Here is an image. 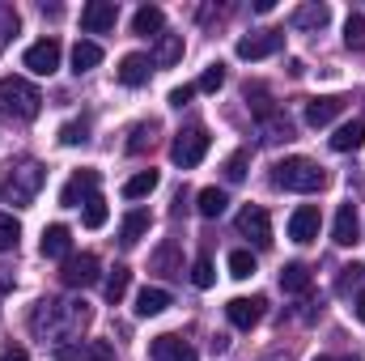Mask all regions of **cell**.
<instances>
[{"label": "cell", "instance_id": "484cf974", "mask_svg": "<svg viewBox=\"0 0 365 361\" xmlns=\"http://www.w3.org/2000/svg\"><path fill=\"white\" fill-rule=\"evenodd\" d=\"M225 204H230V200H225V191H221V187H204V191L195 195L200 217H221V213H225Z\"/></svg>", "mask_w": 365, "mask_h": 361}, {"label": "cell", "instance_id": "5bb4252c", "mask_svg": "<svg viewBox=\"0 0 365 361\" xmlns=\"http://www.w3.org/2000/svg\"><path fill=\"white\" fill-rule=\"evenodd\" d=\"M149 73H153V60L149 56H123L119 60V68H115V77H119V86H128V90H140L145 81H149Z\"/></svg>", "mask_w": 365, "mask_h": 361}, {"label": "cell", "instance_id": "836d02e7", "mask_svg": "<svg viewBox=\"0 0 365 361\" xmlns=\"http://www.w3.org/2000/svg\"><path fill=\"white\" fill-rule=\"evenodd\" d=\"M212 280H217L212 260H208V255H200V260L191 264V285H195V289H212Z\"/></svg>", "mask_w": 365, "mask_h": 361}, {"label": "cell", "instance_id": "8992f818", "mask_svg": "<svg viewBox=\"0 0 365 361\" xmlns=\"http://www.w3.org/2000/svg\"><path fill=\"white\" fill-rule=\"evenodd\" d=\"M21 64L34 73V77H51L56 68H60V39H38V43H30L26 47V56H21Z\"/></svg>", "mask_w": 365, "mask_h": 361}, {"label": "cell", "instance_id": "74e56055", "mask_svg": "<svg viewBox=\"0 0 365 361\" xmlns=\"http://www.w3.org/2000/svg\"><path fill=\"white\" fill-rule=\"evenodd\" d=\"M225 179H230V183H242V179H247V153H242V149L225 162Z\"/></svg>", "mask_w": 365, "mask_h": 361}, {"label": "cell", "instance_id": "ffe728a7", "mask_svg": "<svg viewBox=\"0 0 365 361\" xmlns=\"http://www.w3.org/2000/svg\"><path fill=\"white\" fill-rule=\"evenodd\" d=\"M361 145H365V119H353V123L336 128V136H331V149H336V153H353V149H361Z\"/></svg>", "mask_w": 365, "mask_h": 361}, {"label": "cell", "instance_id": "6da1fadb", "mask_svg": "<svg viewBox=\"0 0 365 361\" xmlns=\"http://www.w3.org/2000/svg\"><path fill=\"white\" fill-rule=\"evenodd\" d=\"M272 187H280V191H323L327 171L310 158H284L272 166Z\"/></svg>", "mask_w": 365, "mask_h": 361}, {"label": "cell", "instance_id": "f546056e", "mask_svg": "<svg viewBox=\"0 0 365 361\" xmlns=\"http://www.w3.org/2000/svg\"><path fill=\"white\" fill-rule=\"evenodd\" d=\"M86 141H90V123H86V119H73V123L60 128V145L73 149V145H86Z\"/></svg>", "mask_w": 365, "mask_h": 361}, {"label": "cell", "instance_id": "7c38bea8", "mask_svg": "<svg viewBox=\"0 0 365 361\" xmlns=\"http://www.w3.org/2000/svg\"><path fill=\"white\" fill-rule=\"evenodd\" d=\"M319 230H323V217H319V208H314V204L293 208V217H289V238H293V243H314V238H319Z\"/></svg>", "mask_w": 365, "mask_h": 361}, {"label": "cell", "instance_id": "ab89813d", "mask_svg": "<svg viewBox=\"0 0 365 361\" xmlns=\"http://www.w3.org/2000/svg\"><path fill=\"white\" fill-rule=\"evenodd\" d=\"M357 280H361V264H349V268H340V280H336V289L344 293V289H349V285H357Z\"/></svg>", "mask_w": 365, "mask_h": 361}, {"label": "cell", "instance_id": "4dcf8cb0", "mask_svg": "<svg viewBox=\"0 0 365 361\" xmlns=\"http://www.w3.org/2000/svg\"><path fill=\"white\" fill-rule=\"evenodd\" d=\"M230 276H234V280H251V276H255V255H251V251H234V255H230Z\"/></svg>", "mask_w": 365, "mask_h": 361}, {"label": "cell", "instance_id": "44dd1931", "mask_svg": "<svg viewBox=\"0 0 365 361\" xmlns=\"http://www.w3.org/2000/svg\"><path fill=\"white\" fill-rule=\"evenodd\" d=\"M166 306H170V293H166V289H158V285L136 293V315H140V319H153V315H162Z\"/></svg>", "mask_w": 365, "mask_h": 361}, {"label": "cell", "instance_id": "ee69618b", "mask_svg": "<svg viewBox=\"0 0 365 361\" xmlns=\"http://www.w3.org/2000/svg\"><path fill=\"white\" fill-rule=\"evenodd\" d=\"M353 306H357V319H361V323H365V289H361V293H357V302H353Z\"/></svg>", "mask_w": 365, "mask_h": 361}, {"label": "cell", "instance_id": "7a4b0ae2", "mask_svg": "<svg viewBox=\"0 0 365 361\" xmlns=\"http://www.w3.org/2000/svg\"><path fill=\"white\" fill-rule=\"evenodd\" d=\"M38 106H43V93L34 90L26 77H4V81H0V115L26 123V119L38 115Z\"/></svg>", "mask_w": 365, "mask_h": 361}, {"label": "cell", "instance_id": "2e32d148", "mask_svg": "<svg viewBox=\"0 0 365 361\" xmlns=\"http://www.w3.org/2000/svg\"><path fill=\"white\" fill-rule=\"evenodd\" d=\"M357 234H361L357 204H340V213H336V225H331V243H340V247H353V243H357Z\"/></svg>", "mask_w": 365, "mask_h": 361}, {"label": "cell", "instance_id": "7bdbcfd3", "mask_svg": "<svg viewBox=\"0 0 365 361\" xmlns=\"http://www.w3.org/2000/svg\"><path fill=\"white\" fill-rule=\"evenodd\" d=\"M13 280H17L13 268H4V264H0V293H9V289H13Z\"/></svg>", "mask_w": 365, "mask_h": 361}, {"label": "cell", "instance_id": "e575fe53", "mask_svg": "<svg viewBox=\"0 0 365 361\" xmlns=\"http://www.w3.org/2000/svg\"><path fill=\"white\" fill-rule=\"evenodd\" d=\"M153 132H158V123H136L132 128V141H128V153H145L153 145Z\"/></svg>", "mask_w": 365, "mask_h": 361}, {"label": "cell", "instance_id": "ac0fdd59", "mask_svg": "<svg viewBox=\"0 0 365 361\" xmlns=\"http://www.w3.org/2000/svg\"><path fill=\"white\" fill-rule=\"evenodd\" d=\"M73 251V230L68 225H47L43 230V255L47 260H68Z\"/></svg>", "mask_w": 365, "mask_h": 361}, {"label": "cell", "instance_id": "d590c367", "mask_svg": "<svg viewBox=\"0 0 365 361\" xmlns=\"http://www.w3.org/2000/svg\"><path fill=\"white\" fill-rule=\"evenodd\" d=\"M77 361H115V349H110V340H90L77 353Z\"/></svg>", "mask_w": 365, "mask_h": 361}, {"label": "cell", "instance_id": "5b68a950", "mask_svg": "<svg viewBox=\"0 0 365 361\" xmlns=\"http://www.w3.org/2000/svg\"><path fill=\"white\" fill-rule=\"evenodd\" d=\"M238 234H242V238H251V247L268 251V247H272V221H268V208L247 204V208L238 213Z\"/></svg>", "mask_w": 365, "mask_h": 361}, {"label": "cell", "instance_id": "d6a6232c", "mask_svg": "<svg viewBox=\"0 0 365 361\" xmlns=\"http://www.w3.org/2000/svg\"><path fill=\"white\" fill-rule=\"evenodd\" d=\"M81 221H86V230H102V225H106V200H102V195L86 200V213H81Z\"/></svg>", "mask_w": 365, "mask_h": 361}, {"label": "cell", "instance_id": "ba28073f", "mask_svg": "<svg viewBox=\"0 0 365 361\" xmlns=\"http://www.w3.org/2000/svg\"><path fill=\"white\" fill-rule=\"evenodd\" d=\"M93 195H98V171H93V166H81L73 179L60 187V204H64V208H81Z\"/></svg>", "mask_w": 365, "mask_h": 361}, {"label": "cell", "instance_id": "f6af8a7d", "mask_svg": "<svg viewBox=\"0 0 365 361\" xmlns=\"http://www.w3.org/2000/svg\"><path fill=\"white\" fill-rule=\"evenodd\" d=\"M319 361H331V357H319Z\"/></svg>", "mask_w": 365, "mask_h": 361}, {"label": "cell", "instance_id": "d4e9b609", "mask_svg": "<svg viewBox=\"0 0 365 361\" xmlns=\"http://www.w3.org/2000/svg\"><path fill=\"white\" fill-rule=\"evenodd\" d=\"M327 17H331V13H327V4H306V9H297V13H293V26H297V30H323V26H327Z\"/></svg>", "mask_w": 365, "mask_h": 361}, {"label": "cell", "instance_id": "8d00e7d4", "mask_svg": "<svg viewBox=\"0 0 365 361\" xmlns=\"http://www.w3.org/2000/svg\"><path fill=\"white\" fill-rule=\"evenodd\" d=\"M182 56V34H162V47H158V60L162 64H175Z\"/></svg>", "mask_w": 365, "mask_h": 361}, {"label": "cell", "instance_id": "83f0119b", "mask_svg": "<svg viewBox=\"0 0 365 361\" xmlns=\"http://www.w3.org/2000/svg\"><path fill=\"white\" fill-rule=\"evenodd\" d=\"M344 47H349V51H365V17L361 13H353V17L344 21Z\"/></svg>", "mask_w": 365, "mask_h": 361}, {"label": "cell", "instance_id": "4fadbf2b", "mask_svg": "<svg viewBox=\"0 0 365 361\" xmlns=\"http://www.w3.org/2000/svg\"><path fill=\"white\" fill-rule=\"evenodd\" d=\"M60 280L68 285V289H86L98 280V260L93 255H68L64 260V268H60Z\"/></svg>", "mask_w": 365, "mask_h": 361}, {"label": "cell", "instance_id": "3957f363", "mask_svg": "<svg viewBox=\"0 0 365 361\" xmlns=\"http://www.w3.org/2000/svg\"><path fill=\"white\" fill-rule=\"evenodd\" d=\"M47 183V171L38 166V162H26V166H17L9 183H4V200L13 204V208H26L34 195H38V187Z\"/></svg>", "mask_w": 365, "mask_h": 361}, {"label": "cell", "instance_id": "4316f807", "mask_svg": "<svg viewBox=\"0 0 365 361\" xmlns=\"http://www.w3.org/2000/svg\"><path fill=\"white\" fill-rule=\"evenodd\" d=\"M158 171H140V175H132V179L123 183V195H128V200H145V195H149V191H158Z\"/></svg>", "mask_w": 365, "mask_h": 361}, {"label": "cell", "instance_id": "f1b7e54d", "mask_svg": "<svg viewBox=\"0 0 365 361\" xmlns=\"http://www.w3.org/2000/svg\"><path fill=\"white\" fill-rule=\"evenodd\" d=\"M221 86H225V64H208V68L200 73V81H195L200 93H217Z\"/></svg>", "mask_w": 365, "mask_h": 361}, {"label": "cell", "instance_id": "9a60e30c", "mask_svg": "<svg viewBox=\"0 0 365 361\" xmlns=\"http://www.w3.org/2000/svg\"><path fill=\"white\" fill-rule=\"evenodd\" d=\"M340 111H344V98H336V93L310 98V102H306V123H310V128H327V123H336Z\"/></svg>", "mask_w": 365, "mask_h": 361}, {"label": "cell", "instance_id": "e0dca14e", "mask_svg": "<svg viewBox=\"0 0 365 361\" xmlns=\"http://www.w3.org/2000/svg\"><path fill=\"white\" fill-rule=\"evenodd\" d=\"M132 30H136L140 39H162V30H166V13H162L158 4H145V9H136Z\"/></svg>", "mask_w": 365, "mask_h": 361}, {"label": "cell", "instance_id": "9c48e42d", "mask_svg": "<svg viewBox=\"0 0 365 361\" xmlns=\"http://www.w3.org/2000/svg\"><path fill=\"white\" fill-rule=\"evenodd\" d=\"M115 21H119V4L115 0H90L81 9V30L86 34H106V30H115Z\"/></svg>", "mask_w": 365, "mask_h": 361}, {"label": "cell", "instance_id": "30bf717a", "mask_svg": "<svg viewBox=\"0 0 365 361\" xmlns=\"http://www.w3.org/2000/svg\"><path fill=\"white\" fill-rule=\"evenodd\" d=\"M264 298H230L225 302V315H230V323L238 327V332H251L259 319H264Z\"/></svg>", "mask_w": 365, "mask_h": 361}, {"label": "cell", "instance_id": "8fae6325", "mask_svg": "<svg viewBox=\"0 0 365 361\" xmlns=\"http://www.w3.org/2000/svg\"><path fill=\"white\" fill-rule=\"evenodd\" d=\"M149 361H200V353L182 336H153L149 340Z\"/></svg>", "mask_w": 365, "mask_h": 361}, {"label": "cell", "instance_id": "cb8c5ba5", "mask_svg": "<svg viewBox=\"0 0 365 361\" xmlns=\"http://www.w3.org/2000/svg\"><path fill=\"white\" fill-rule=\"evenodd\" d=\"M128 285H132V268L128 264H115L110 268V276H106V302H123V293H128Z\"/></svg>", "mask_w": 365, "mask_h": 361}, {"label": "cell", "instance_id": "52a82bcc", "mask_svg": "<svg viewBox=\"0 0 365 361\" xmlns=\"http://www.w3.org/2000/svg\"><path fill=\"white\" fill-rule=\"evenodd\" d=\"M284 47V30H255V34H242L238 39V60H268Z\"/></svg>", "mask_w": 365, "mask_h": 361}, {"label": "cell", "instance_id": "b9f144b4", "mask_svg": "<svg viewBox=\"0 0 365 361\" xmlns=\"http://www.w3.org/2000/svg\"><path fill=\"white\" fill-rule=\"evenodd\" d=\"M0 361H30V353H26L21 345H9V349L0 353Z\"/></svg>", "mask_w": 365, "mask_h": 361}, {"label": "cell", "instance_id": "7402d4cb", "mask_svg": "<svg viewBox=\"0 0 365 361\" xmlns=\"http://www.w3.org/2000/svg\"><path fill=\"white\" fill-rule=\"evenodd\" d=\"M98 64H102V47L90 43V39H81V43L73 47V73L81 77V73H90V68H98Z\"/></svg>", "mask_w": 365, "mask_h": 361}, {"label": "cell", "instance_id": "277c9868", "mask_svg": "<svg viewBox=\"0 0 365 361\" xmlns=\"http://www.w3.org/2000/svg\"><path fill=\"white\" fill-rule=\"evenodd\" d=\"M204 153H208V132L204 128H187V132L175 136V145H170V158H175V166H182V171L200 166Z\"/></svg>", "mask_w": 365, "mask_h": 361}, {"label": "cell", "instance_id": "f35d334b", "mask_svg": "<svg viewBox=\"0 0 365 361\" xmlns=\"http://www.w3.org/2000/svg\"><path fill=\"white\" fill-rule=\"evenodd\" d=\"M268 132H272V136H268V141H289V136H293V123H289V119H280V115H276L272 123H268Z\"/></svg>", "mask_w": 365, "mask_h": 361}, {"label": "cell", "instance_id": "1f68e13d", "mask_svg": "<svg viewBox=\"0 0 365 361\" xmlns=\"http://www.w3.org/2000/svg\"><path fill=\"white\" fill-rule=\"evenodd\" d=\"M17 238H21L17 217H13V213H0V251H13V247H17Z\"/></svg>", "mask_w": 365, "mask_h": 361}, {"label": "cell", "instance_id": "603a6c76", "mask_svg": "<svg viewBox=\"0 0 365 361\" xmlns=\"http://www.w3.org/2000/svg\"><path fill=\"white\" fill-rule=\"evenodd\" d=\"M280 289L284 293H306L310 289V268L306 264H284L280 268Z\"/></svg>", "mask_w": 365, "mask_h": 361}, {"label": "cell", "instance_id": "d6986e66", "mask_svg": "<svg viewBox=\"0 0 365 361\" xmlns=\"http://www.w3.org/2000/svg\"><path fill=\"white\" fill-rule=\"evenodd\" d=\"M149 225H153L149 213H145V208H132V213L123 217V225H119V243H123V247H136V243L149 234Z\"/></svg>", "mask_w": 365, "mask_h": 361}, {"label": "cell", "instance_id": "60d3db41", "mask_svg": "<svg viewBox=\"0 0 365 361\" xmlns=\"http://www.w3.org/2000/svg\"><path fill=\"white\" fill-rule=\"evenodd\" d=\"M191 93H195V86H175V90H170V106H187V102H191Z\"/></svg>", "mask_w": 365, "mask_h": 361}]
</instances>
